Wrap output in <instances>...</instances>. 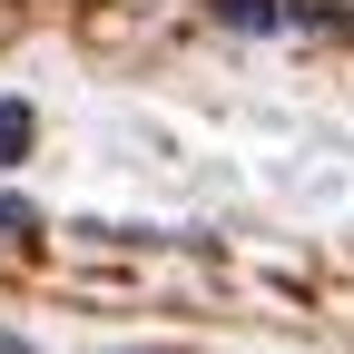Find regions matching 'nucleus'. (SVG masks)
I'll use <instances>...</instances> for the list:
<instances>
[{
    "label": "nucleus",
    "mask_w": 354,
    "mask_h": 354,
    "mask_svg": "<svg viewBox=\"0 0 354 354\" xmlns=\"http://www.w3.org/2000/svg\"><path fill=\"white\" fill-rule=\"evenodd\" d=\"M227 30L246 39H325V30H354V10H335V0H207Z\"/></svg>",
    "instance_id": "f257e3e1"
},
{
    "label": "nucleus",
    "mask_w": 354,
    "mask_h": 354,
    "mask_svg": "<svg viewBox=\"0 0 354 354\" xmlns=\"http://www.w3.org/2000/svg\"><path fill=\"white\" fill-rule=\"evenodd\" d=\"M30 138H39L30 99H0V167H20V158H30Z\"/></svg>",
    "instance_id": "f03ea898"
},
{
    "label": "nucleus",
    "mask_w": 354,
    "mask_h": 354,
    "mask_svg": "<svg viewBox=\"0 0 354 354\" xmlns=\"http://www.w3.org/2000/svg\"><path fill=\"white\" fill-rule=\"evenodd\" d=\"M0 236H39V207L30 197H0Z\"/></svg>",
    "instance_id": "7ed1b4c3"
},
{
    "label": "nucleus",
    "mask_w": 354,
    "mask_h": 354,
    "mask_svg": "<svg viewBox=\"0 0 354 354\" xmlns=\"http://www.w3.org/2000/svg\"><path fill=\"white\" fill-rule=\"evenodd\" d=\"M0 354H39V344H20V335H0Z\"/></svg>",
    "instance_id": "20e7f679"
}]
</instances>
